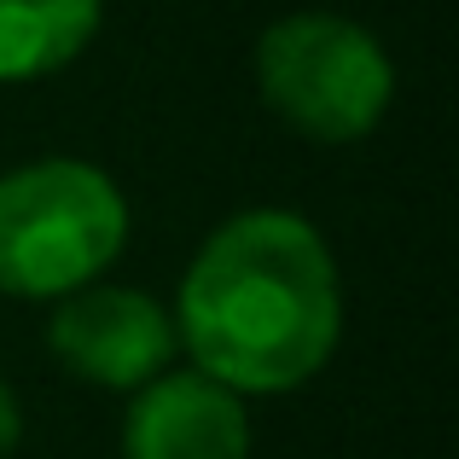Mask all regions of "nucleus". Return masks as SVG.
Here are the masks:
<instances>
[{
	"label": "nucleus",
	"mask_w": 459,
	"mask_h": 459,
	"mask_svg": "<svg viewBox=\"0 0 459 459\" xmlns=\"http://www.w3.org/2000/svg\"><path fill=\"white\" fill-rule=\"evenodd\" d=\"M18 430H23V419H18V395L0 384V459L18 448Z\"/></svg>",
	"instance_id": "obj_7"
},
{
	"label": "nucleus",
	"mask_w": 459,
	"mask_h": 459,
	"mask_svg": "<svg viewBox=\"0 0 459 459\" xmlns=\"http://www.w3.org/2000/svg\"><path fill=\"white\" fill-rule=\"evenodd\" d=\"M128 238V204L93 163H47L0 175V291L70 297L117 262Z\"/></svg>",
	"instance_id": "obj_2"
},
{
	"label": "nucleus",
	"mask_w": 459,
	"mask_h": 459,
	"mask_svg": "<svg viewBox=\"0 0 459 459\" xmlns=\"http://www.w3.org/2000/svg\"><path fill=\"white\" fill-rule=\"evenodd\" d=\"M100 30V0H0V82L65 70Z\"/></svg>",
	"instance_id": "obj_6"
},
{
	"label": "nucleus",
	"mask_w": 459,
	"mask_h": 459,
	"mask_svg": "<svg viewBox=\"0 0 459 459\" xmlns=\"http://www.w3.org/2000/svg\"><path fill=\"white\" fill-rule=\"evenodd\" d=\"M262 100L308 140L349 146L390 111V58L360 23L332 12H291L256 47Z\"/></svg>",
	"instance_id": "obj_3"
},
{
	"label": "nucleus",
	"mask_w": 459,
	"mask_h": 459,
	"mask_svg": "<svg viewBox=\"0 0 459 459\" xmlns=\"http://www.w3.org/2000/svg\"><path fill=\"white\" fill-rule=\"evenodd\" d=\"M53 355L65 360L76 378L100 384V390H146L163 378L169 360L180 349V332L146 291H123V285H82L70 291L53 314Z\"/></svg>",
	"instance_id": "obj_4"
},
{
	"label": "nucleus",
	"mask_w": 459,
	"mask_h": 459,
	"mask_svg": "<svg viewBox=\"0 0 459 459\" xmlns=\"http://www.w3.org/2000/svg\"><path fill=\"white\" fill-rule=\"evenodd\" d=\"M123 459H250L245 402L198 367L163 372L146 390H134Z\"/></svg>",
	"instance_id": "obj_5"
},
{
	"label": "nucleus",
	"mask_w": 459,
	"mask_h": 459,
	"mask_svg": "<svg viewBox=\"0 0 459 459\" xmlns=\"http://www.w3.org/2000/svg\"><path fill=\"white\" fill-rule=\"evenodd\" d=\"M343 297L325 238L291 210L233 215L180 285V343L233 395L297 390L332 360Z\"/></svg>",
	"instance_id": "obj_1"
}]
</instances>
